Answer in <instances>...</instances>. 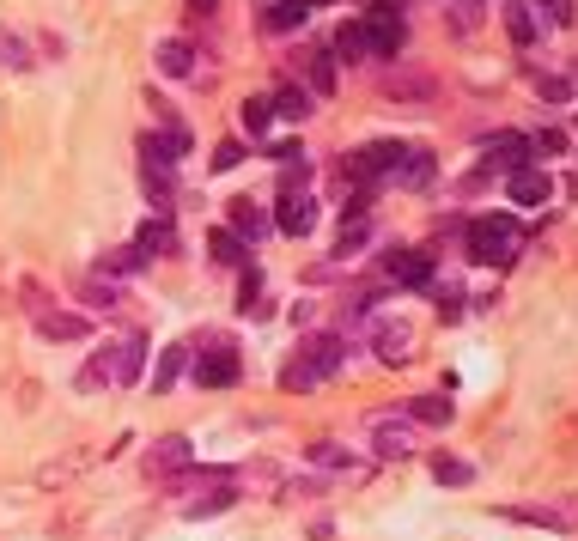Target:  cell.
<instances>
[{
    "label": "cell",
    "mask_w": 578,
    "mask_h": 541,
    "mask_svg": "<svg viewBox=\"0 0 578 541\" xmlns=\"http://www.w3.org/2000/svg\"><path fill=\"white\" fill-rule=\"evenodd\" d=\"M341 359H347V347H341L335 335H311V341H305V353L280 371V383H286V390H311V383H323V377H335V371H341Z\"/></svg>",
    "instance_id": "6da1fadb"
},
{
    "label": "cell",
    "mask_w": 578,
    "mask_h": 541,
    "mask_svg": "<svg viewBox=\"0 0 578 541\" xmlns=\"http://www.w3.org/2000/svg\"><path fill=\"white\" fill-rule=\"evenodd\" d=\"M512 244H518V225L505 219V213H499V219L487 213V219H475V225H469V262H481V268L512 262Z\"/></svg>",
    "instance_id": "7a4b0ae2"
},
{
    "label": "cell",
    "mask_w": 578,
    "mask_h": 541,
    "mask_svg": "<svg viewBox=\"0 0 578 541\" xmlns=\"http://www.w3.org/2000/svg\"><path fill=\"white\" fill-rule=\"evenodd\" d=\"M366 31H372V61H378V55H396V49L408 43V25H402V13H396V0H372Z\"/></svg>",
    "instance_id": "3957f363"
},
{
    "label": "cell",
    "mask_w": 578,
    "mask_h": 541,
    "mask_svg": "<svg viewBox=\"0 0 578 541\" xmlns=\"http://www.w3.org/2000/svg\"><path fill=\"white\" fill-rule=\"evenodd\" d=\"M195 383H201V390H226V383H238V353H232L226 341L201 347V359H195Z\"/></svg>",
    "instance_id": "277c9868"
},
{
    "label": "cell",
    "mask_w": 578,
    "mask_h": 541,
    "mask_svg": "<svg viewBox=\"0 0 578 541\" xmlns=\"http://www.w3.org/2000/svg\"><path fill=\"white\" fill-rule=\"evenodd\" d=\"M487 159H493L499 171H524V165H536V152H530L524 134H493V140H487Z\"/></svg>",
    "instance_id": "5b68a950"
},
{
    "label": "cell",
    "mask_w": 578,
    "mask_h": 541,
    "mask_svg": "<svg viewBox=\"0 0 578 541\" xmlns=\"http://www.w3.org/2000/svg\"><path fill=\"white\" fill-rule=\"evenodd\" d=\"M554 195V177L542 171V165H524V171H512V201L518 207H542Z\"/></svg>",
    "instance_id": "8992f818"
},
{
    "label": "cell",
    "mask_w": 578,
    "mask_h": 541,
    "mask_svg": "<svg viewBox=\"0 0 578 541\" xmlns=\"http://www.w3.org/2000/svg\"><path fill=\"white\" fill-rule=\"evenodd\" d=\"M384 268H390L396 286H426L432 280V256L426 250H396V256H384Z\"/></svg>",
    "instance_id": "52a82bcc"
},
{
    "label": "cell",
    "mask_w": 578,
    "mask_h": 541,
    "mask_svg": "<svg viewBox=\"0 0 578 541\" xmlns=\"http://www.w3.org/2000/svg\"><path fill=\"white\" fill-rule=\"evenodd\" d=\"M274 225L286 231V238H305V231L317 225V207H311V195H280V213H274Z\"/></svg>",
    "instance_id": "ba28073f"
},
{
    "label": "cell",
    "mask_w": 578,
    "mask_h": 541,
    "mask_svg": "<svg viewBox=\"0 0 578 541\" xmlns=\"http://www.w3.org/2000/svg\"><path fill=\"white\" fill-rule=\"evenodd\" d=\"M140 152H147V159H159V165H177L183 159V152H189V134L171 122L165 134H147V140H140Z\"/></svg>",
    "instance_id": "9c48e42d"
},
{
    "label": "cell",
    "mask_w": 578,
    "mask_h": 541,
    "mask_svg": "<svg viewBox=\"0 0 578 541\" xmlns=\"http://www.w3.org/2000/svg\"><path fill=\"white\" fill-rule=\"evenodd\" d=\"M335 61H372V31H366V19H353V25L335 31Z\"/></svg>",
    "instance_id": "30bf717a"
},
{
    "label": "cell",
    "mask_w": 578,
    "mask_h": 541,
    "mask_svg": "<svg viewBox=\"0 0 578 541\" xmlns=\"http://www.w3.org/2000/svg\"><path fill=\"white\" fill-rule=\"evenodd\" d=\"M140 365H147V341H122V347L110 353V377L122 383V390H128V383H140Z\"/></svg>",
    "instance_id": "8fae6325"
},
{
    "label": "cell",
    "mask_w": 578,
    "mask_h": 541,
    "mask_svg": "<svg viewBox=\"0 0 578 541\" xmlns=\"http://www.w3.org/2000/svg\"><path fill=\"white\" fill-rule=\"evenodd\" d=\"M147 469H153V475H177V469H189V438H159L153 456H147Z\"/></svg>",
    "instance_id": "7c38bea8"
},
{
    "label": "cell",
    "mask_w": 578,
    "mask_h": 541,
    "mask_svg": "<svg viewBox=\"0 0 578 541\" xmlns=\"http://www.w3.org/2000/svg\"><path fill=\"white\" fill-rule=\"evenodd\" d=\"M134 256H140V262H147V256H171V219H147V225H140Z\"/></svg>",
    "instance_id": "4fadbf2b"
},
{
    "label": "cell",
    "mask_w": 578,
    "mask_h": 541,
    "mask_svg": "<svg viewBox=\"0 0 578 541\" xmlns=\"http://www.w3.org/2000/svg\"><path fill=\"white\" fill-rule=\"evenodd\" d=\"M305 80H311L317 98L335 92V55H329V49H305Z\"/></svg>",
    "instance_id": "5bb4252c"
},
{
    "label": "cell",
    "mask_w": 578,
    "mask_h": 541,
    "mask_svg": "<svg viewBox=\"0 0 578 541\" xmlns=\"http://www.w3.org/2000/svg\"><path fill=\"white\" fill-rule=\"evenodd\" d=\"M159 67L171 73V80H189V73H195V49H189L183 37H165V43H159Z\"/></svg>",
    "instance_id": "9a60e30c"
},
{
    "label": "cell",
    "mask_w": 578,
    "mask_h": 541,
    "mask_svg": "<svg viewBox=\"0 0 578 541\" xmlns=\"http://www.w3.org/2000/svg\"><path fill=\"white\" fill-rule=\"evenodd\" d=\"M426 177H432V152H426V146H408L402 165H396V183H402V189H420Z\"/></svg>",
    "instance_id": "2e32d148"
},
{
    "label": "cell",
    "mask_w": 578,
    "mask_h": 541,
    "mask_svg": "<svg viewBox=\"0 0 578 541\" xmlns=\"http://www.w3.org/2000/svg\"><path fill=\"white\" fill-rule=\"evenodd\" d=\"M372 438H378V456H408L414 444H408V426H390V420H372Z\"/></svg>",
    "instance_id": "e0dca14e"
},
{
    "label": "cell",
    "mask_w": 578,
    "mask_h": 541,
    "mask_svg": "<svg viewBox=\"0 0 578 541\" xmlns=\"http://www.w3.org/2000/svg\"><path fill=\"white\" fill-rule=\"evenodd\" d=\"M183 365H189V347H165V359H159V371H153V396L171 390V383L183 377Z\"/></svg>",
    "instance_id": "ac0fdd59"
},
{
    "label": "cell",
    "mask_w": 578,
    "mask_h": 541,
    "mask_svg": "<svg viewBox=\"0 0 578 541\" xmlns=\"http://www.w3.org/2000/svg\"><path fill=\"white\" fill-rule=\"evenodd\" d=\"M408 414H414V420H426V426H451V396H414V402H408Z\"/></svg>",
    "instance_id": "d6986e66"
},
{
    "label": "cell",
    "mask_w": 578,
    "mask_h": 541,
    "mask_svg": "<svg viewBox=\"0 0 578 541\" xmlns=\"http://www.w3.org/2000/svg\"><path fill=\"white\" fill-rule=\"evenodd\" d=\"M140 177H147V195H153V207H165V201H171V165H159V159H140Z\"/></svg>",
    "instance_id": "ffe728a7"
},
{
    "label": "cell",
    "mask_w": 578,
    "mask_h": 541,
    "mask_svg": "<svg viewBox=\"0 0 578 541\" xmlns=\"http://www.w3.org/2000/svg\"><path fill=\"white\" fill-rule=\"evenodd\" d=\"M505 31H512V43H536V13L524 7V0L505 7Z\"/></svg>",
    "instance_id": "44dd1931"
},
{
    "label": "cell",
    "mask_w": 578,
    "mask_h": 541,
    "mask_svg": "<svg viewBox=\"0 0 578 541\" xmlns=\"http://www.w3.org/2000/svg\"><path fill=\"white\" fill-rule=\"evenodd\" d=\"M274 116H286V122H305V116H311V92H305V86H286V92L274 98Z\"/></svg>",
    "instance_id": "7402d4cb"
},
{
    "label": "cell",
    "mask_w": 578,
    "mask_h": 541,
    "mask_svg": "<svg viewBox=\"0 0 578 541\" xmlns=\"http://www.w3.org/2000/svg\"><path fill=\"white\" fill-rule=\"evenodd\" d=\"M262 25L268 31H293V25H305V7H299V0H274V7L262 13Z\"/></svg>",
    "instance_id": "603a6c76"
},
{
    "label": "cell",
    "mask_w": 578,
    "mask_h": 541,
    "mask_svg": "<svg viewBox=\"0 0 578 541\" xmlns=\"http://www.w3.org/2000/svg\"><path fill=\"white\" fill-rule=\"evenodd\" d=\"M49 341H74V335H86V317H67V311H55V317H43L37 323Z\"/></svg>",
    "instance_id": "cb8c5ba5"
},
{
    "label": "cell",
    "mask_w": 578,
    "mask_h": 541,
    "mask_svg": "<svg viewBox=\"0 0 578 541\" xmlns=\"http://www.w3.org/2000/svg\"><path fill=\"white\" fill-rule=\"evenodd\" d=\"M207 244H213V262H232V268L244 262V238H238V231H213Z\"/></svg>",
    "instance_id": "d4e9b609"
},
{
    "label": "cell",
    "mask_w": 578,
    "mask_h": 541,
    "mask_svg": "<svg viewBox=\"0 0 578 541\" xmlns=\"http://www.w3.org/2000/svg\"><path fill=\"white\" fill-rule=\"evenodd\" d=\"M232 499H238V493H232V487H220V493H207V499H189L183 511H189V517H213V511H226Z\"/></svg>",
    "instance_id": "484cf974"
},
{
    "label": "cell",
    "mask_w": 578,
    "mask_h": 541,
    "mask_svg": "<svg viewBox=\"0 0 578 541\" xmlns=\"http://www.w3.org/2000/svg\"><path fill=\"white\" fill-rule=\"evenodd\" d=\"M268 122H274V98H250V104H244V128H250V134H262Z\"/></svg>",
    "instance_id": "4316f807"
},
{
    "label": "cell",
    "mask_w": 578,
    "mask_h": 541,
    "mask_svg": "<svg viewBox=\"0 0 578 541\" xmlns=\"http://www.w3.org/2000/svg\"><path fill=\"white\" fill-rule=\"evenodd\" d=\"M359 244H366V213H353V219H341V256H353Z\"/></svg>",
    "instance_id": "83f0119b"
},
{
    "label": "cell",
    "mask_w": 578,
    "mask_h": 541,
    "mask_svg": "<svg viewBox=\"0 0 578 541\" xmlns=\"http://www.w3.org/2000/svg\"><path fill=\"white\" fill-rule=\"evenodd\" d=\"M232 231H238V238H256V231H262V213H256L250 201H238V207H232Z\"/></svg>",
    "instance_id": "f1b7e54d"
},
{
    "label": "cell",
    "mask_w": 578,
    "mask_h": 541,
    "mask_svg": "<svg viewBox=\"0 0 578 541\" xmlns=\"http://www.w3.org/2000/svg\"><path fill=\"white\" fill-rule=\"evenodd\" d=\"M378 359H390V365L408 359V335H402V329H384V335H378Z\"/></svg>",
    "instance_id": "f546056e"
},
{
    "label": "cell",
    "mask_w": 578,
    "mask_h": 541,
    "mask_svg": "<svg viewBox=\"0 0 578 541\" xmlns=\"http://www.w3.org/2000/svg\"><path fill=\"white\" fill-rule=\"evenodd\" d=\"M98 383H110V353L86 359V371H80V390H98Z\"/></svg>",
    "instance_id": "4dcf8cb0"
},
{
    "label": "cell",
    "mask_w": 578,
    "mask_h": 541,
    "mask_svg": "<svg viewBox=\"0 0 578 541\" xmlns=\"http://www.w3.org/2000/svg\"><path fill=\"white\" fill-rule=\"evenodd\" d=\"M432 475H439V481H451V487H463V481H469V462H457V456H439V462H432Z\"/></svg>",
    "instance_id": "1f68e13d"
},
{
    "label": "cell",
    "mask_w": 578,
    "mask_h": 541,
    "mask_svg": "<svg viewBox=\"0 0 578 541\" xmlns=\"http://www.w3.org/2000/svg\"><path fill=\"white\" fill-rule=\"evenodd\" d=\"M524 7L548 13V25H572V0H524Z\"/></svg>",
    "instance_id": "d6a6232c"
},
{
    "label": "cell",
    "mask_w": 578,
    "mask_h": 541,
    "mask_svg": "<svg viewBox=\"0 0 578 541\" xmlns=\"http://www.w3.org/2000/svg\"><path fill=\"white\" fill-rule=\"evenodd\" d=\"M560 146H566V134H560V128H542V134L530 140V152H536V159H554Z\"/></svg>",
    "instance_id": "836d02e7"
},
{
    "label": "cell",
    "mask_w": 578,
    "mask_h": 541,
    "mask_svg": "<svg viewBox=\"0 0 578 541\" xmlns=\"http://www.w3.org/2000/svg\"><path fill=\"white\" fill-rule=\"evenodd\" d=\"M311 462H323V469H347V456L335 444H311Z\"/></svg>",
    "instance_id": "e575fe53"
},
{
    "label": "cell",
    "mask_w": 578,
    "mask_h": 541,
    "mask_svg": "<svg viewBox=\"0 0 578 541\" xmlns=\"http://www.w3.org/2000/svg\"><path fill=\"white\" fill-rule=\"evenodd\" d=\"M238 159H244V146H238V140H226V146H220V152H213V171H232V165H238Z\"/></svg>",
    "instance_id": "d590c367"
},
{
    "label": "cell",
    "mask_w": 578,
    "mask_h": 541,
    "mask_svg": "<svg viewBox=\"0 0 578 541\" xmlns=\"http://www.w3.org/2000/svg\"><path fill=\"white\" fill-rule=\"evenodd\" d=\"M0 55H7L13 67H25V55H19V37H7V31H0Z\"/></svg>",
    "instance_id": "8d00e7d4"
},
{
    "label": "cell",
    "mask_w": 578,
    "mask_h": 541,
    "mask_svg": "<svg viewBox=\"0 0 578 541\" xmlns=\"http://www.w3.org/2000/svg\"><path fill=\"white\" fill-rule=\"evenodd\" d=\"M299 7H305V13H311V7H335V0H299Z\"/></svg>",
    "instance_id": "74e56055"
},
{
    "label": "cell",
    "mask_w": 578,
    "mask_h": 541,
    "mask_svg": "<svg viewBox=\"0 0 578 541\" xmlns=\"http://www.w3.org/2000/svg\"><path fill=\"white\" fill-rule=\"evenodd\" d=\"M189 7H195V13H213V0H189Z\"/></svg>",
    "instance_id": "f35d334b"
}]
</instances>
